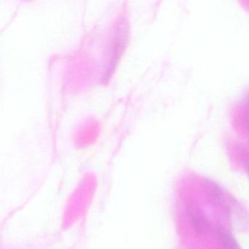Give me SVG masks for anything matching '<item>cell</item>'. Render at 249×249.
<instances>
[{
  "label": "cell",
  "mask_w": 249,
  "mask_h": 249,
  "mask_svg": "<svg viewBox=\"0 0 249 249\" xmlns=\"http://www.w3.org/2000/svg\"><path fill=\"white\" fill-rule=\"evenodd\" d=\"M227 215L233 225L240 230L249 226V213L235 200L231 199L226 207Z\"/></svg>",
  "instance_id": "6da1fadb"
},
{
  "label": "cell",
  "mask_w": 249,
  "mask_h": 249,
  "mask_svg": "<svg viewBox=\"0 0 249 249\" xmlns=\"http://www.w3.org/2000/svg\"><path fill=\"white\" fill-rule=\"evenodd\" d=\"M203 184L207 196L214 206L225 207L228 205L231 199L217 183L208 179L204 181Z\"/></svg>",
  "instance_id": "7a4b0ae2"
},
{
  "label": "cell",
  "mask_w": 249,
  "mask_h": 249,
  "mask_svg": "<svg viewBox=\"0 0 249 249\" xmlns=\"http://www.w3.org/2000/svg\"><path fill=\"white\" fill-rule=\"evenodd\" d=\"M187 214L189 222L196 232L205 234L209 231V223L200 210L196 208H191Z\"/></svg>",
  "instance_id": "3957f363"
},
{
  "label": "cell",
  "mask_w": 249,
  "mask_h": 249,
  "mask_svg": "<svg viewBox=\"0 0 249 249\" xmlns=\"http://www.w3.org/2000/svg\"><path fill=\"white\" fill-rule=\"evenodd\" d=\"M216 231L224 249H241L235 238L225 228L218 225Z\"/></svg>",
  "instance_id": "277c9868"
},
{
  "label": "cell",
  "mask_w": 249,
  "mask_h": 249,
  "mask_svg": "<svg viewBox=\"0 0 249 249\" xmlns=\"http://www.w3.org/2000/svg\"><path fill=\"white\" fill-rule=\"evenodd\" d=\"M246 106V124L248 131H249V98L248 99Z\"/></svg>",
  "instance_id": "5b68a950"
},
{
  "label": "cell",
  "mask_w": 249,
  "mask_h": 249,
  "mask_svg": "<svg viewBox=\"0 0 249 249\" xmlns=\"http://www.w3.org/2000/svg\"><path fill=\"white\" fill-rule=\"evenodd\" d=\"M245 166H246V173H247L248 177L249 178V155L246 157V161H245Z\"/></svg>",
  "instance_id": "8992f818"
}]
</instances>
